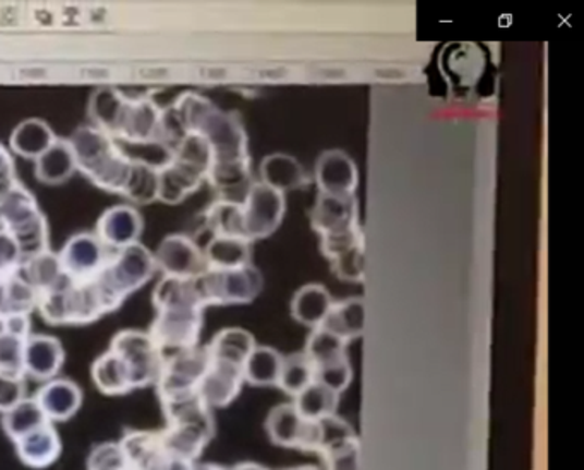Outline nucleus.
<instances>
[{
    "mask_svg": "<svg viewBox=\"0 0 584 470\" xmlns=\"http://www.w3.org/2000/svg\"><path fill=\"white\" fill-rule=\"evenodd\" d=\"M157 318L148 334L163 355L199 346L206 305L194 280L163 277L153 292Z\"/></svg>",
    "mask_w": 584,
    "mask_h": 470,
    "instance_id": "1",
    "label": "nucleus"
},
{
    "mask_svg": "<svg viewBox=\"0 0 584 470\" xmlns=\"http://www.w3.org/2000/svg\"><path fill=\"white\" fill-rule=\"evenodd\" d=\"M68 141L76 157L77 172L85 173L107 193L124 194L134 161L110 134L95 125H81Z\"/></svg>",
    "mask_w": 584,
    "mask_h": 470,
    "instance_id": "2",
    "label": "nucleus"
},
{
    "mask_svg": "<svg viewBox=\"0 0 584 470\" xmlns=\"http://www.w3.org/2000/svg\"><path fill=\"white\" fill-rule=\"evenodd\" d=\"M160 402L167 419V427L160 431L165 450L173 457L197 462L215 436L211 409L197 394L163 398Z\"/></svg>",
    "mask_w": 584,
    "mask_h": 470,
    "instance_id": "3",
    "label": "nucleus"
},
{
    "mask_svg": "<svg viewBox=\"0 0 584 470\" xmlns=\"http://www.w3.org/2000/svg\"><path fill=\"white\" fill-rule=\"evenodd\" d=\"M37 310L49 325H88L119 310V305L105 292L97 277L86 281L65 278L61 286L40 293Z\"/></svg>",
    "mask_w": 584,
    "mask_h": 470,
    "instance_id": "4",
    "label": "nucleus"
},
{
    "mask_svg": "<svg viewBox=\"0 0 584 470\" xmlns=\"http://www.w3.org/2000/svg\"><path fill=\"white\" fill-rule=\"evenodd\" d=\"M0 229L16 239L25 260L50 250L47 218L37 197L20 181L0 194Z\"/></svg>",
    "mask_w": 584,
    "mask_h": 470,
    "instance_id": "5",
    "label": "nucleus"
},
{
    "mask_svg": "<svg viewBox=\"0 0 584 470\" xmlns=\"http://www.w3.org/2000/svg\"><path fill=\"white\" fill-rule=\"evenodd\" d=\"M155 272L157 263L151 251L136 242L124 250L113 251L110 262L97 278L105 292L121 308L131 293L143 289L151 280Z\"/></svg>",
    "mask_w": 584,
    "mask_h": 470,
    "instance_id": "6",
    "label": "nucleus"
},
{
    "mask_svg": "<svg viewBox=\"0 0 584 470\" xmlns=\"http://www.w3.org/2000/svg\"><path fill=\"white\" fill-rule=\"evenodd\" d=\"M196 287L206 308L209 305H244L259 298L265 278L251 265L235 269H206L196 278Z\"/></svg>",
    "mask_w": 584,
    "mask_h": 470,
    "instance_id": "7",
    "label": "nucleus"
},
{
    "mask_svg": "<svg viewBox=\"0 0 584 470\" xmlns=\"http://www.w3.org/2000/svg\"><path fill=\"white\" fill-rule=\"evenodd\" d=\"M110 350L127 366L133 390L157 385L163 367V352L153 342L148 332L122 330L112 338Z\"/></svg>",
    "mask_w": 584,
    "mask_h": 470,
    "instance_id": "8",
    "label": "nucleus"
},
{
    "mask_svg": "<svg viewBox=\"0 0 584 470\" xmlns=\"http://www.w3.org/2000/svg\"><path fill=\"white\" fill-rule=\"evenodd\" d=\"M209 352L206 346L191 347L165 355L163 367L157 382L160 400L197 394V386L208 371Z\"/></svg>",
    "mask_w": 584,
    "mask_h": 470,
    "instance_id": "9",
    "label": "nucleus"
},
{
    "mask_svg": "<svg viewBox=\"0 0 584 470\" xmlns=\"http://www.w3.org/2000/svg\"><path fill=\"white\" fill-rule=\"evenodd\" d=\"M287 214L284 194L278 193L263 182L254 181L244 203V236L248 242L269 238L280 229Z\"/></svg>",
    "mask_w": 584,
    "mask_h": 470,
    "instance_id": "10",
    "label": "nucleus"
},
{
    "mask_svg": "<svg viewBox=\"0 0 584 470\" xmlns=\"http://www.w3.org/2000/svg\"><path fill=\"white\" fill-rule=\"evenodd\" d=\"M266 433L269 439L281 448L313 451V454L319 451V422L302 418L293 403H281L269 410L266 418Z\"/></svg>",
    "mask_w": 584,
    "mask_h": 470,
    "instance_id": "11",
    "label": "nucleus"
},
{
    "mask_svg": "<svg viewBox=\"0 0 584 470\" xmlns=\"http://www.w3.org/2000/svg\"><path fill=\"white\" fill-rule=\"evenodd\" d=\"M113 251L98 239L97 233L81 232L65 242L57 256L65 278L73 281L93 280L110 262Z\"/></svg>",
    "mask_w": 584,
    "mask_h": 470,
    "instance_id": "12",
    "label": "nucleus"
},
{
    "mask_svg": "<svg viewBox=\"0 0 584 470\" xmlns=\"http://www.w3.org/2000/svg\"><path fill=\"white\" fill-rule=\"evenodd\" d=\"M319 451L326 470H361V438L340 415L319 421Z\"/></svg>",
    "mask_w": 584,
    "mask_h": 470,
    "instance_id": "13",
    "label": "nucleus"
},
{
    "mask_svg": "<svg viewBox=\"0 0 584 470\" xmlns=\"http://www.w3.org/2000/svg\"><path fill=\"white\" fill-rule=\"evenodd\" d=\"M153 256H155L157 269H160L163 277L194 280L208 269L205 253L194 239L185 233L167 236Z\"/></svg>",
    "mask_w": 584,
    "mask_h": 470,
    "instance_id": "14",
    "label": "nucleus"
},
{
    "mask_svg": "<svg viewBox=\"0 0 584 470\" xmlns=\"http://www.w3.org/2000/svg\"><path fill=\"white\" fill-rule=\"evenodd\" d=\"M161 110L151 98H129L121 128L113 140L129 146L160 143Z\"/></svg>",
    "mask_w": 584,
    "mask_h": 470,
    "instance_id": "15",
    "label": "nucleus"
},
{
    "mask_svg": "<svg viewBox=\"0 0 584 470\" xmlns=\"http://www.w3.org/2000/svg\"><path fill=\"white\" fill-rule=\"evenodd\" d=\"M316 184L319 193L331 196H355L358 188V169L343 149H326L316 161Z\"/></svg>",
    "mask_w": 584,
    "mask_h": 470,
    "instance_id": "16",
    "label": "nucleus"
},
{
    "mask_svg": "<svg viewBox=\"0 0 584 470\" xmlns=\"http://www.w3.org/2000/svg\"><path fill=\"white\" fill-rule=\"evenodd\" d=\"M244 383V367L211 359L205 378L197 386V395L209 409H223L235 402Z\"/></svg>",
    "mask_w": 584,
    "mask_h": 470,
    "instance_id": "17",
    "label": "nucleus"
},
{
    "mask_svg": "<svg viewBox=\"0 0 584 470\" xmlns=\"http://www.w3.org/2000/svg\"><path fill=\"white\" fill-rule=\"evenodd\" d=\"M206 179L208 173L205 170L197 169L196 166H191L172 155L169 164L158 170V202L165 205H179L191 194L199 191Z\"/></svg>",
    "mask_w": 584,
    "mask_h": 470,
    "instance_id": "18",
    "label": "nucleus"
},
{
    "mask_svg": "<svg viewBox=\"0 0 584 470\" xmlns=\"http://www.w3.org/2000/svg\"><path fill=\"white\" fill-rule=\"evenodd\" d=\"M308 217H311V226L320 238L361 226L358 202L355 196H331V194L319 193Z\"/></svg>",
    "mask_w": 584,
    "mask_h": 470,
    "instance_id": "19",
    "label": "nucleus"
},
{
    "mask_svg": "<svg viewBox=\"0 0 584 470\" xmlns=\"http://www.w3.org/2000/svg\"><path fill=\"white\" fill-rule=\"evenodd\" d=\"M98 239L109 250H124L127 245L139 242L143 233V217L134 206L115 205L105 209L97 224Z\"/></svg>",
    "mask_w": 584,
    "mask_h": 470,
    "instance_id": "20",
    "label": "nucleus"
},
{
    "mask_svg": "<svg viewBox=\"0 0 584 470\" xmlns=\"http://www.w3.org/2000/svg\"><path fill=\"white\" fill-rule=\"evenodd\" d=\"M65 352L59 338L52 335H29L25 344V376L37 382L57 378L64 366Z\"/></svg>",
    "mask_w": 584,
    "mask_h": 470,
    "instance_id": "21",
    "label": "nucleus"
},
{
    "mask_svg": "<svg viewBox=\"0 0 584 470\" xmlns=\"http://www.w3.org/2000/svg\"><path fill=\"white\" fill-rule=\"evenodd\" d=\"M40 409L50 422H65L73 419L83 406V391L80 385L68 378H53L45 382L35 395Z\"/></svg>",
    "mask_w": 584,
    "mask_h": 470,
    "instance_id": "22",
    "label": "nucleus"
},
{
    "mask_svg": "<svg viewBox=\"0 0 584 470\" xmlns=\"http://www.w3.org/2000/svg\"><path fill=\"white\" fill-rule=\"evenodd\" d=\"M121 445L134 470H167L172 462L173 455L165 450L160 433L127 431Z\"/></svg>",
    "mask_w": 584,
    "mask_h": 470,
    "instance_id": "23",
    "label": "nucleus"
},
{
    "mask_svg": "<svg viewBox=\"0 0 584 470\" xmlns=\"http://www.w3.org/2000/svg\"><path fill=\"white\" fill-rule=\"evenodd\" d=\"M14 445L21 462L32 469H47L57 462L62 451L61 436L52 422L33 431L25 438L17 439Z\"/></svg>",
    "mask_w": 584,
    "mask_h": 470,
    "instance_id": "24",
    "label": "nucleus"
},
{
    "mask_svg": "<svg viewBox=\"0 0 584 470\" xmlns=\"http://www.w3.org/2000/svg\"><path fill=\"white\" fill-rule=\"evenodd\" d=\"M260 182L278 193L302 190L307 185V173L301 161L287 153H272L263 158L259 166Z\"/></svg>",
    "mask_w": 584,
    "mask_h": 470,
    "instance_id": "25",
    "label": "nucleus"
},
{
    "mask_svg": "<svg viewBox=\"0 0 584 470\" xmlns=\"http://www.w3.org/2000/svg\"><path fill=\"white\" fill-rule=\"evenodd\" d=\"M332 304L334 301L325 286L307 284L293 293L290 311H292V318L296 323L314 330V328L325 325Z\"/></svg>",
    "mask_w": 584,
    "mask_h": 470,
    "instance_id": "26",
    "label": "nucleus"
},
{
    "mask_svg": "<svg viewBox=\"0 0 584 470\" xmlns=\"http://www.w3.org/2000/svg\"><path fill=\"white\" fill-rule=\"evenodd\" d=\"M129 98L113 86L98 88L89 98L88 113L95 128L115 137L124 117Z\"/></svg>",
    "mask_w": 584,
    "mask_h": 470,
    "instance_id": "27",
    "label": "nucleus"
},
{
    "mask_svg": "<svg viewBox=\"0 0 584 470\" xmlns=\"http://www.w3.org/2000/svg\"><path fill=\"white\" fill-rule=\"evenodd\" d=\"M76 172V157L68 140L57 137L53 145L35 160V176L47 185L64 184Z\"/></svg>",
    "mask_w": 584,
    "mask_h": 470,
    "instance_id": "28",
    "label": "nucleus"
},
{
    "mask_svg": "<svg viewBox=\"0 0 584 470\" xmlns=\"http://www.w3.org/2000/svg\"><path fill=\"white\" fill-rule=\"evenodd\" d=\"M40 293L29 286L20 272L11 275H0V323L16 316L29 314L37 310Z\"/></svg>",
    "mask_w": 584,
    "mask_h": 470,
    "instance_id": "29",
    "label": "nucleus"
},
{
    "mask_svg": "<svg viewBox=\"0 0 584 470\" xmlns=\"http://www.w3.org/2000/svg\"><path fill=\"white\" fill-rule=\"evenodd\" d=\"M203 253L209 269H235L253 263L251 242L244 238L212 236Z\"/></svg>",
    "mask_w": 584,
    "mask_h": 470,
    "instance_id": "30",
    "label": "nucleus"
},
{
    "mask_svg": "<svg viewBox=\"0 0 584 470\" xmlns=\"http://www.w3.org/2000/svg\"><path fill=\"white\" fill-rule=\"evenodd\" d=\"M52 128L41 119H26L14 128L9 145L20 157L37 160L56 141Z\"/></svg>",
    "mask_w": 584,
    "mask_h": 470,
    "instance_id": "31",
    "label": "nucleus"
},
{
    "mask_svg": "<svg viewBox=\"0 0 584 470\" xmlns=\"http://www.w3.org/2000/svg\"><path fill=\"white\" fill-rule=\"evenodd\" d=\"M323 326L343 338L346 344L361 338L365 330L364 298H349L334 302Z\"/></svg>",
    "mask_w": 584,
    "mask_h": 470,
    "instance_id": "32",
    "label": "nucleus"
},
{
    "mask_svg": "<svg viewBox=\"0 0 584 470\" xmlns=\"http://www.w3.org/2000/svg\"><path fill=\"white\" fill-rule=\"evenodd\" d=\"M256 346V338L251 332L232 326V328H223V330L218 332L209 346L206 347H208L209 358L212 361L232 362V364L244 367L248 354Z\"/></svg>",
    "mask_w": 584,
    "mask_h": 470,
    "instance_id": "33",
    "label": "nucleus"
},
{
    "mask_svg": "<svg viewBox=\"0 0 584 470\" xmlns=\"http://www.w3.org/2000/svg\"><path fill=\"white\" fill-rule=\"evenodd\" d=\"M92 379L97 386V390L105 395L117 397V395L133 391L131 374H129L125 362L110 349L93 362Z\"/></svg>",
    "mask_w": 584,
    "mask_h": 470,
    "instance_id": "34",
    "label": "nucleus"
},
{
    "mask_svg": "<svg viewBox=\"0 0 584 470\" xmlns=\"http://www.w3.org/2000/svg\"><path fill=\"white\" fill-rule=\"evenodd\" d=\"M20 274L38 293L49 292L65 280L59 256L50 250L26 257Z\"/></svg>",
    "mask_w": 584,
    "mask_h": 470,
    "instance_id": "35",
    "label": "nucleus"
},
{
    "mask_svg": "<svg viewBox=\"0 0 584 470\" xmlns=\"http://www.w3.org/2000/svg\"><path fill=\"white\" fill-rule=\"evenodd\" d=\"M341 395L332 391L323 383L314 382L293 398V406L307 421H325L338 414Z\"/></svg>",
    "mask_w": 584,
    "mask_h": 470,
    "instance_id": "36",
    "label": "nucleus"
},
{
    "mask_svg": "<svg viewBox=\"0 0 584 470\" xmlns=\"http://www.w3.org/2000/svg\"><path fill=\"white\" fill-rule=\"evenodd\" d=\"M49 422L35 397H26L23 402L2 414V430L8 434V438L13 439L14 443L25 438L33 431L40 430Z\"/></svg>",
    "mask_w": 584,
    "mask_h": 470,
    "instance_id": "37",
    "label": "nucleus"
},
{
    "mask_svg": "<svg viewBox=\"0 0 584 470\" xmlns=\"http://www.w3.org/2000/svg\"><path fill=\"white\" fill-rule=\"evenodd\" d=\"M283 355L268 346H256L244 364L245 383L253 386H277Z\"/></svg>",
    "mask_w": 584,
    "mask_h": 470,
    "instance_id": "38",
    "label": "nucleus"
},
{
    "mask_svg": "<svg viewBox=\"0 0 584 470\" xmlns=\"http://www.w3.org/2000/svg\"><path fill=\"white\" fill-rule=\"evenodd\" d=\"M314 382H316V371H314V364L305 355V352L283 355V364H281L280 378H278L277 385L280 390L295 398L296 395L304 391Z\"/></svg>",
    "mask_w": 584,
    "mask_h": 470,
    "instance_id": "39",
    "label": "nucleus"
},
{
    "mask_svg": "<svg viewBox=\"0 0 584 470\" xmlns=\"http://www.w3.org/2000/svg\"><path fill=\"white\" fill-rule=\"evenodd\" d=\"M346 346L349 344L344 342L343 338L332 334L325 326H319V328H314L313 334L308 335L304 352L313 362L314 371H316V367L349 358Z\"/></svg>",
    "mask_w": 584,
    "mask_h": 470,
    "instance_id": "40",
    "label": "nucleus"
},
{
    "mask_svg": "<svg viewBox=\"0 0 584 470\" xmlns=\"http://www.w3.org/2000/svg\"><path fill=\"white\" fill-rule=\"evenodd\" d=\"M206 226L212 236H229V238H244V215L242 203L218 200L206 212Z\"/></svg>",
    "mask_w": 584,
    "mask_h": 470,
    "instance_id": "41",
    "label": "nucleus"
},
{
    "mask_svg": "<svg viewBox=\"0 0 584 470\" xmlns=\"http://www.w3.org/2000/svg\"><path fill=\"white\" fill-rule=\"evenodd\" d=\"M133 161V172L122 196L136 205L158 202V169L143 161Z\"/></svg>",
    "mask_w": 584,
    "mask_h": 470,
    "instance_id": "42",
    "label": "nucleus"
},
{
    "mask_svg": "<svg viewBox=\"0 0 584 470\" xmlns=\"http://www.w3.org/2000/svg\"><path fill=\"white\" fill-rule=\"evenodd\" d=\"M26 338L9 334L0 328V374H23Z\"/></svg>",
    "mask_w": 584,
    "mask_h": 470,
    "instance_id": "43",
    "label": "nucleus"
},
{
    "mask_svg": "<svg viewBox=\"0 0 584 470\" xmlns=\"http://www.w3.org/2000/svg\"><path fill=\"white\" fill-rule=\"evenodd\" d=\"M88 470H131L127 455L119 443H101L95 446L86 463Z\"/></svg>",
    "mask_w": 584,
    "mask_h": 470,
    "instance_id": "44",
    "label": "nucleus"
},
{
    "mask_svg": "<svg viewBox=\"0 0 584 470\" xmlns=\"http://www.w3.org/2000/svg\"><path fill=\"white\" fill-rule=\"evenodd\" d=\"M331 263L332 274L340 280L350 284H362L365 280V244L334 257Z\"/></svg>",
    "mask_w": 584,
    "mask_h": 470,
    "instance_id": "45",
    "label": "nucleus"
},
{
    "mask_svg": "<svg viewBox=\"0 0 584 470\" xmlns=\"http://www.w3.org/2000/svg\"><path fill=\"white\" fill-rule=\"evenodd\" d=\"M364 232L361 226L352 227V229L343 230V232L329 233L320 238V253L332 262L334 257L346 251L353 250L356 245H364Z\"/></svg>",
    "mask_w": 584,
    "mask_h": 470,
    "instance_id": "46",
    "label": "nucleus"
},
{
    "mask_svg": "<svg viewBox=\"0 0 584 470\" xmlns=\"http://www.w3.org/2000/svg\"><path fill=\"white\" fill-rule=\"evenodd\" d=\"M316 382L323 383L337 394H343L353 382L352 362L349 358H343L326 366L316 367Z\"/></svg>",
    "mask_w": 584,
    "mask_h": 470,
    "instance_id": "47",
    "label": "nucleus"
},
{
    "mask_svg": "<svg viewBox=\"0 0 584 470\" xmlns=\"http://www.w3.org/2000/svg\"><path fill=\"white\" fill-rule=\"evenodd\" d=\"M25 378L23 374H0V414H5L28 397Z\"/></svg>",
    "mask_w": 584,
    "mask_h": 470,
    "instance_id": "48",
    "label": "nucleus"
},
{
    "mask_svg": "<svg viewBox=\"0 0 584 470\" xmlns=\"http://www.w3.org/2000/svg\"><path fill=\"white\" fill-rule=\"evenodd\" d=\"M23 262H25V256L21 253L16 239L0 229V275L16 274Z\"/></svg>",
    "mask_w": 584,
    "mask_h": 470,
    "instance_id": "49",
    "label": "nucleus"
},
{
    "mask_svg": "<svg viewBox=\"0 0 584 470\" xmlns=\"http://www.w3.org/2000/svg\"><path fill=\"white\" fill-rule=\"evenodd\" d=\"M16 182V164H14L13 155L0 143V194Z\"/></svg>",
    "mask_w": 584,
    "mask_h": 470,
    "instance_id": "50",
    "label": "nucleus"
},
{
    "mask_svg": "<svg viewBox=\"0 0 584 470\" xmlns=\"http://www.w3.org/2000/svg\"><path fill=\"white\" fill-rule=\"evenodd\" d=\"M229 470H269V469H266L265 466H260V463L244 462V463H239V466L232 467V469H229Z\"/></svg>",
    "mask_w": 584,
    "mask_h": 470,
    "instance_id": "51",
    "label": "nucleus"
},
{
    "mask_svg": "<svg viewBox=\"0 0 584 470\" xmlns=\"http://www.w3.org/2000/svg\"><path fill=\"white\" fill-rule=\"evenodd\" d=\"M193 470H229L224 467L217 466V463H194Z\"/></svg>",
    "mask_w": 584,
    "mask_h": 470,
    "instance_id": "52",
    "label": "nucleus"
},
{
    "mask_svg": "<svg viewBox=\"0 0 584 470\" xmlns=\"http://www.w3.org/2000/svg\"><path fill=\"white\" fill-rule=\"evenodd\" d=\"M290 470H320L319 467H316V466H301V467H295V469H290Z\"/></svg>",
    "mask_w": 584,
    "mask_h": 470,
    "instance_id": "53",
    "label": "nucleus"
},
{
    "mask_svg": "<svg viewBox=\"0 0 584 470\" xmlns=\"http://www.w3.org/2000/svg\"><path fill=\"white\" fill-rule=\"evenodd\" d=\"M131 470H134V469H131Z\"/></svg>",
    "mask_w": 584,
    "mask_h": 470,
    "instance_id": "54",
    "label": "nucleus"
}]
</instances>
